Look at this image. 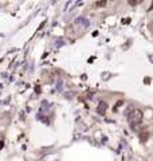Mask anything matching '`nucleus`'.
<instances>
[{
	"mask_svg": "<svg viewBox=\"0 0 153 161\" xmlns=\"http://www.w3.org/2000/svg\"><path fill=\"white\" fill-rule=\"evenodd\" d=\"M144 118V113L140 109H132L129 113V122L133 128H137L140 123L142 122Z\"/></svg>",
	"mask_w": 153,
	"mask_h": 161,
	"instance_id": "obj_1",
	"label": "nucleus"
},
{
	"mask_svg": "<svg viewBox=\"0 0 153 161\" xmlns=\"http://www.w3.org/2000/svg\"><path fill=\"white\" fill-rule=\"evenodd\" d=\"M95 5H97V7H104V5H106V2H97L95 3Z\"/></svg>",
	"mask_w": 153,
	"mask_h": 161,
	"instance_id": "obj_3",
	"label": "nucleus"
},
{
	"mask_svg": "<svg viewBox=\"0 0 153 161\" xmlns=\"http://www.w3.org/2000/svg\"><path fill=\"white\" fill-rule=\"evenodd\" d=\"M106 110V104L105 102H99V109H98V113L99 114H104Z\"/></svg>",
	"mask_w": 153,
	"mask_h": 161,
	"instance_id": "obj_2",
	"label": "nucleus"
},
{
	"mask_svg": "<svg viewBox=\"0 0 153 161\" xmlns=\"http://www.w3.org/2000/svg\"><path fill=\"white\" fill-rule=\"evenodd\" d=\"M152 8H153V4H152V5H151V10H152Z\"/></svg>",
	"mask_w": 153,
	"mask_h": 161,
	"instance_id": "obj_4",
	"label": "nucleus"
}]
</instances>
